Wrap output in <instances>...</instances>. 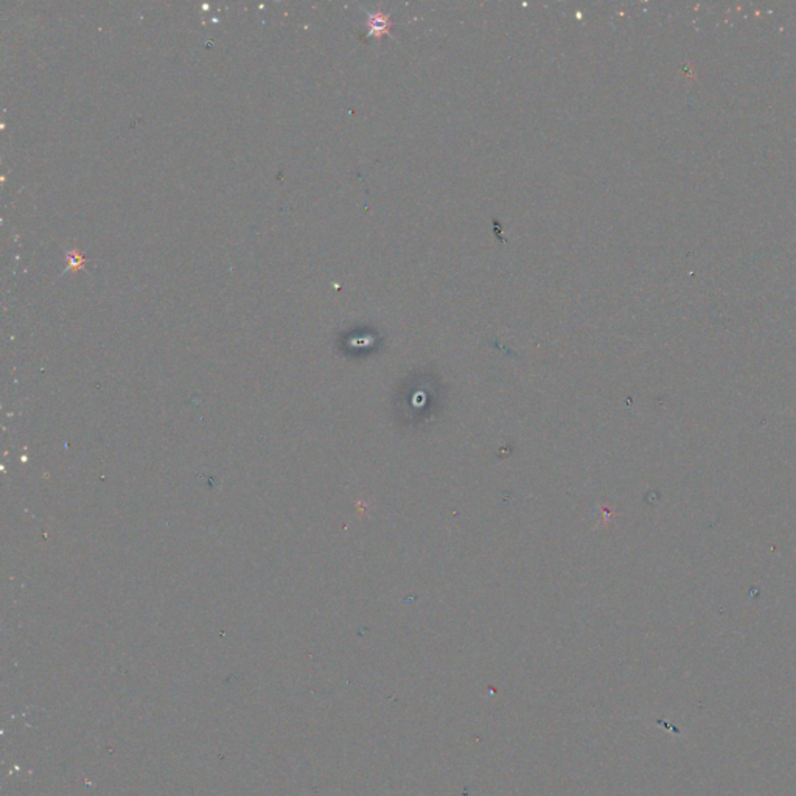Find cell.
I'll return each mask as SVG.
<instances>
[{"instance_id": "6da1fadb", "label": "cell", "mask_w": 796, "mask_h": 796, "mask_svg": "<svg viewBox=\"0 0 796 796\" xmlns=\"http://www.w3.org/2000/svg\"><path fill=\"white\" fill-rule=\"evenodd\" d=\"M67 262H69V264H70V268H74V269H79V268H82L83 264H84V259H83L82 254H79L78 251L69 252V254H67Z\"/></svg>"}, {"instance_id": "7a4b0ae2", "label": "cell", "mask_w": 796, "mask_h": 796, "mask_svg": "<svg viewBox=\"0 0 796 796\" xmlns=\"http://www.w3.org/2000/svg\"><path fill=\"white\" fill-rule=\"evenodd\" d=\"M371 27L372 30H376V35H383L386 28H388V22H386V18H383L381 14H376L374 22H371Z\"/></svg>"}]
</instances>
